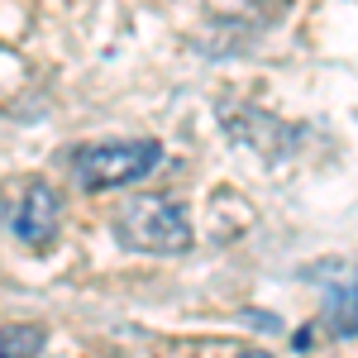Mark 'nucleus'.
Returning a JSON list of instances; mask_svg holds the SVG:
<instances>
[{"label": "nucleus", "mask_w": 358, "mask_h": 358, "mask_svg": "<svg viewBox=\"0 0 358 358\" xmlns=\"http://www.w3.org/2000/svg\"><path fill=\"white\" fill-rule=\"evenodd\" d=\"M110 224H115V239L124 248H134V253L172 258V253L192 248V220L167 196H129V201H120Z\"/></svg>", "instance_id": "1"}, {"label": "nucleus", "mask_w": 358, "mask_h": 358, "mask_svg": "<svg viewBox=\"0 0 358 358\" xmlns=\"http://www.w3.org/2000/svg\"><path fill=\"white\" fill-rule=\"evenodd\" d=\"M163 163L158 138H110V143H86L72 153V177L86 192H115V187H134L153 167Z\"/></svg>", "instance_id": "2"}, {"label": "nucleus", "mask_w": 358, "mask_h": 358, "mask_svg": "<svg viewBox=\"0 0 358 358\" xmlns=\"http://www.w3.org/2000/svg\"><path fill=\"white\" fill-rule=\"evenodd\" d=\"M57 220H62V201L48 182H29L20 201H15V210H10V229H15V239L20 244H53L57 239Z\"/></svg>", "instance_id": "3"}, {"label": "nucleus", "mask_w": 358, "mask_h": 358, "mask_svg": "<svg viewBox=\"0 0 358 358\" xmlns=\"http://www.w3.org/2000/svg\"><path fill=\"white\" fill-rule=\"evenodd\" d=\"M325 325L339 339H358V273L334 277L325 287Z\"/></svg>", "instance_id": "4"}, {"label": "nucleus", "mask_w": 358, "mask_h": 358, "mask_svg": "<svg viewBox=\"0 0 358 358\" xmlns=\"http://www.w3.org/2000/svg\"><path fill=\"white\" fill-rule=\"evenodd\" d=\"M48 334L34 330V325H5L0 330V358H29V354H43Z\"/></svg>", "instance_id": "5"}]
</instances>
